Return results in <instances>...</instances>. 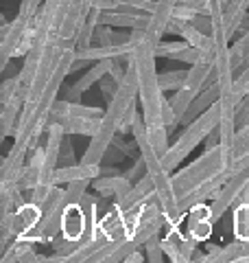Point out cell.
<instances>
[{"mask_svg":"<svg viewBox=\"0 0 249 263\" xmlns=\"http://www.w3.org/2000/svg\"><path fill=\"white\" fill-rule=\"evenodd\" d=\"M131 64L136 66L138 75V90H140V105H142V117L147 125V134L155 145V149L162 156L169 149V127L164 123V90L160 86V72L155 70V42L149 37L147 27L131 31Z\"/></svg>","mask_w":249,"mask_h":263,"instance_id":"6da1fadb","label":"cell"},{"mask_svg":"<svg viewBox=\"0 0 249 263\" xmlns=\"http://www.w3.org/2000/svg\"><path fill=\"white\" fill-rule=\"evenodd\" d=\"M230 178L232 174L225 147L221 143L214 147H205V152L199 158L173 174L179 215H186L195 204L212 200Z\"/></svg>","mask_w":249,"mask_h":263,"instance_id":"7a4b0ae2","label":"cell"},{"mask_svg":"<svg viewBox=\"0 0 249 263\" xmlns=\"http://www.w3.org/2000/svg\"><path fill=\"white\" fill-rule=\"evenodd\" d=\"M219 125H221V101L212 103L210 108H208L203 114H199L193 123L184 125L181 134L177 136V141L173 143L169 149H166V154L162 156L166 169L175 171L214 129H219Z\"/></svg>","mask_w":249,"mask_h":263,"instance_id":"3957f363","label":"cell"},{"mask_svg":"<svg viewBox=\"0 0 249 263\" xmlns=\"http://www.w3.org/2000/svg\"><path fill=\"white\" fill-rule=\"evenodd\" d=\"M103 108L83 105L81 101L74 103L68 99H57L55 108L51 112V123H59L66 129V134L79 136H94L103 123Z\"/></svg>","mask_w":249,"mask_h":263,"instance_id":"277c9868","label":"cell"},{"mask_svg":"<svg viewBox=\"0 0 249 263\" xmlns=\"http://www.w3.org/2000/svg\"><path fill=\"white\" fill-rule=\"evenodd\" d=\"M27 99V86L20 77V70L13 77H7L0 84V141L15 134V125Z\"/></svg>","mask_w":249,"mask_h":263,"instance_id":"5b68a950","label":"cell"},{"mask_svg":"<svg viewBox=\"0 0 249 263\" xmlns=\"http://www.w3.org/2000/svg\"><path fill=\"white\" fill-rule=\"evenodd\" d=\"M249 186V167L238 171V174H234L225 184H223V189L217 193L210 200V209H212V221L217 224V221H221V217L225 215V213L230 209H234L236 204L240 202V197L245 195Z\"/></svg>","mask_w":249,"mask_h":263,"instance_id":"8992f818","label":"cell"},{"mask_svg":"<svg viewBox=\"0 0 249 263\" xmlns=\"http://www.w3.org/2000/svg\"><path fill=\"white\" fill-rule=\"evenodd\" d=\"M186 224H188V230L186 233L193 237L195 241L203 243L212 237V230H214V221H212V209L210 204H195L193 209L186 213Z\"/></svg>","mask_w":249,"mask_h":263,"instance_id":"52a82bcc","label":"cell"},{"mask_svg":"<svg viewBox=\"0 0 249 263\" xmlns=\"http://www.w3.org/2000/svg\"><path fill=\"white\" fill-rule=\"evenodd\" d=\"M86 233H88V215L83 211L81 202L66 204L61 215V235L70 241H79L86 237Z\"/></svg>","mask_w":249,"mask_h":263,"instance_id":"ba28073f","label":"cell"},{"mask_svg":"<svg viewBox=\"0 0 249 263\" xmlns=\"http://www.w3.org/2000/svg\"><path fill=\"white\" fill-rule=\"evenodd\" d=\"M98 228L107 239H127L131 233V224L127 219V213H122L118 206H110V211H105L101 219H98Z\"/></svg>","mask_w":249,"mask_h":263,"instance_id":"9c48e42d","label":"cell"},{"mask_svg":"<svg viewBox=\"0 0 249 263\" xmlns=\"http://www.w3.org/2000/svg\"><path fill=\"white\" fill-rule=\"evenodd\" d=\"M90 186H92L94 193H98L103 200L118 202L129 193V189L134 186V182H129V180L125 178V174H120V176H98L90 182Z\"/></svg>","mask_w":249,"mask_h":263,"instance_id":"30bf717a","label":"cell"},{"mask_svg":"<svg viewBox=\"0 0 249 263\" xmlns=\"http://www.w3.org/2000/svg\"><path fill=\"white\" fill-rule=\"evenodd\" d=\"M101 176V164H86V162H74L66 167H57L53 174V184H70L74 180H94Z\"/></svg>","mask_w":249,"mask_h":263,"instance_id":"8fae6325","label":"cell"},{"mask_svg":"<svg viewBox=\"0 0 249 263\" xmlns=\"http://www.w3.org/2000/svg\"><path fill=\"white\" fill-rule=\"evenodd\" d=\"M155 3H157V7L151 13V20H149V24H147V31H149V37L157 44L164 37L166 27H169V20L173 18V11H175L179 0H155Z\"/></svg>","mask_w":249,"mask_h":263,"instance_id":"7c38bea8","label":"cell"},{"mask_svg":"<svg viewBox=\"0 0 249 263\" xmlns=\"http://www.w3.org/2000/svg\"><path fill=\"white\" fill-rule=\"evenodd\" d=\"M227 164H230L232 176L249 167V123L236 132L234 145H232V149L227 154Z\"/></svg>","mask_w":249,"mask_h":263,"instance_id":"4fadbf2b","label":"cell"},{"mask_svg":"<svg viewBox=\"0 0 249 263\" xmlns=\"http://www.w3.org/2000/svg\"><path fill=\"white\" fill-rule=\"evenodd\" d=\"M149 20H151V13H144V15H131V13H122V11H103L101 13V24L116 27V29H129V31L147 27Z\"/></svg>","mask_w":249,"mask_h":263,"instance_id":"5bb4252c","label":"cell"},{"mask_svg":"<svg viewBox=\"0 0 249 263\" xmlns=\"http://www.w3.org/2000/svg\"><path fill=\"white\" fill-rule=\"evenodd\" d=\"M112 64H114V60L110 57V60H101V62H96L92 68H88L86 72H83V75L74 81L72 84V88L77 90L79 95H83V92H88L90 88L92 86H96L98 81H101L103 77H107L110 75V70H112Z\"/></svg>","mask_w":249,"mask_h":263,"instance_id":"9a60e30c","label":"cell"},{"mask_svg":"<svg viewBox=\"0 0 249 263\" xmlns=\"http://www.w3.org/2000/svg\"><path fill=\"white\" fill-rule=\"evenodd\" d=\"M232 233L240 241H249V200L240 197L234 206V219H232Z\"/></svg>","mask_w":249,"mask_h":263,"instance_id":"2e32d148","label":"cell"},{"mask_svg":"<svg viewBox=\"0 0 249 263\" xmlns=\"http://www.w3.org/2000/svg\"><path fill=\"white\" fill-rule=\"evenodd\" d=\"M101 9L92 7V11L88 13V18L83 20L81 29H79V35H77V48H88L94 44V33H96V27L101 24Z\"/></svg>","mask_w":249,"mask_h":263,"instance_id":"e0dca14e","label":"cell"},{"mask_svg":"<svg viewBox=\"0 0 249 263\" xmlns=\"http://www.w3.org/2000/svg\"><path fill=\"white\" fill-rule=\"evenodd\" d=\"M160 86L164 92H175L181 86L186 84V77H188V68L186 70H166V72H160Z\"/></svg>","mask_w":249,"mask_h":263,"instance_id":"ac0fdd59","label":"cell"},{"mask_svg":"<svg viewBox=\"0 0 249 263\" xmlns=\"http://www.w3.org/2000/svg\"><path fill=\"white\" fill-rule=\"evenodd\" d=\"M186 46H188V42L184 37H181V40H173V42H162V40H160V42L155 44V55L164 57V60H173V57H175L181 48H186Z\"/></svg>","mask_w":249,"mask_h":263,"instance_id":"d6986e66","label":"cell"},{"mask_svg":"<svg viewBox=\"0 0 249 263\" xmlns=\"http://www.w3.org/2000/svg\"><path fill=\"white\" fill-rule=\"evenodd\" d=\"M142 250L147 254V261H151V263H160L164 261V250H162V237L160 235H155L151 237L144 246H142Z\"/></svg>","mask_w":249,"mask_h":263,"instance_id":"ffe728a7","label":"cell"},{"mask_svg":"<svg viewBox=\"0 0 249 263\" xmlns=\"http://www.w3.org/2000/svg\"><path fill=\"white\" fill-rule=\"evenodd\" d=\"M162 250H164L166 257H169V261H173V263H184V254H181L179 243H177V239L173 235H164L162 237Z\"/></svg>","mask_w":249,"mask_h":263,"instance_id":"44dd1931","label":"cell"},{"mask_svg":"<svg viewBox=\"0 0 249 263\" xmlns=\"http://www.w3.org/2000/svg\"><path fill=\"white\" fill-rule=\"evenodd\" d=\"M144 174H147V164H144V160H142V156H140V158H136L134 164H131L127 171H125V178H127L129 182H134V184H136Z\"/></svg>","mask_w":249,"mask_h":263,"instance_id":"7402d4cb","label":"cell"},{"mask_svg":"<svg viewBox=\"0 0 249 263\" xmlns=\"http://www.w3.org/2000/svg\"><path fill=\"white\" fill-rule=\"evenodd\" d=\"M118 84H120L118 79H114V77L107 75V77H103L101 81H98V88H101V92H103L105 99H112L116 95V90H118Z\"/></svg>","mask_w":249,"mask_h":263,"instance_id":"603a6c76","label":"cell"},{"mask_svg":"<svg viewBox=\"0 0 249 263\" xmlns=\"http://www.w3.org/2000/svg\"><path fill=\"white\" fill-rule=\"evenodd\" d=\"M74 147L72 143L66 138L64 145H61V154H59V167H66V164H74Z\"/></svg>","mask_w":249,"mask_h":263,"instance_id":"cb8c5ba5","label":"cell"},{"mask_svg":"<svg viewBox=\"0 0 249 263\" xmlns=\"http://www.w3.org/2000/svg\"><path fill=\"white\" fill-rule=\"evenodd\" d=\"M193 24H195L199 31L208 33V35H212V18L208 13H197L195 18H193Z\"/></svg>","mask_w":249,"mask_h":263,"instance_id":"d4e9b609","label":"cell"},{"mask_svg":"<svg viewBox=\"0 0 249 263\" xmlns=\"http://www.w3.org/2000/svg\"><path fill=\"white\" fill-rule=\"evenodd\" d=\"M120 3L131 5V7H136V9H140V11H147V13H153L155 7H157L155 0H120Z\"/></svg>","mask_w":249,"mask_h":263,"instance_id":"484cf974","label":"cell"},{"mask_svg":"<svg viewBox=\"0 0 249 263\" xmlns=\"http://www.w3.org/2000/svg\"><path fill=\"white\" fill-rule=\"evenodd\" d=\"M173 15H175V18H181V20H188V22H193V18L197 15V11L193 9V7H188V5H181V3H177V7H175V11H173Z\"/></svg>","mask_w":249,"mask_h":263,"instance_id":"4316f807","label":"cell"},{"mask_svg":"<svg viewBox=\"0 0 249 263\" xmlns=\"http://www.w3.org/2000/svg\"><path fill=\"white\" fill-rule=\"evenodd\" d=\"M122 158H127V156H125V154H122V152H120L116 145H112L110 149H107V154H105L103 162H105V164H116V162H120Z\"/></svg>","mask_w":249,"mask_h":263,"instance_id":"83f0119b","label":"cell"},{"mask_svg":"<svg viewBox=\"0 0 249 263\" xmlns=\"http://www.w3.org/2000/svg\"><path fill=\"white\" fill-rule=\"evenodd\" d=\"M120 5H122L120 0H94V7L101 11H114V9H118Z\"/></svg>","mask_w":249,"mask_h":263,"instance_id":"f1b7e54d","label":"cell"},{"mask_svg":"<svg viewBox=\"0 0 249 263\" xmlns=\"http://www.w3.org/2000/svg\"><path fill=\"white\" fill-rule=\"evenodd\" d=\"M142 261H147V254H144V250L140 252V248L134 250L131 254H127V259H125V263H142Z\"/></svg>","mask_w":249,"mask_h":263,"instance_id":"f546056e","label":"cell"}]
</instances>
